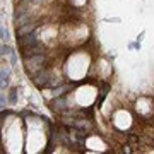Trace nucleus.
Returning <instances> with one entry per match:
<instances>
[{
  "instance_id": "f257e3e1",
  "label": "nucleus",
  "mask_w": 154,
  "mask_h": 154,
  "mask_svg": "<svg viewBox=\"0 0 154 154\" xmlns=\"http://www.w3.org/2000/svg\"><path fill=\"white\" fill-rule=\"evenodd\" d=\"M0 53H2V55H11L12 51H11L9 46H0Z\"/></svg>"
}]
</instances>
